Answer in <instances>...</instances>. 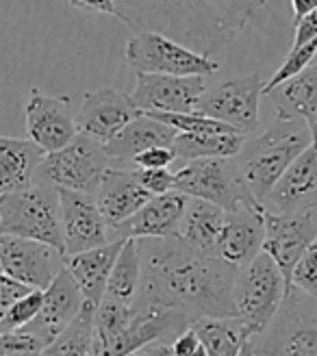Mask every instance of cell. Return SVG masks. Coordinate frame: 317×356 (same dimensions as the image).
I'll list each match as a JSON object with an SVG mask.
<instances>
[{
  "label": "cell",
  "mask_w": 317,
  "mask_h": 356,
  "mask_svg": "<svg viewBox=\"0 0 317 356\" xmlns=\"http://www.w3.org/2000/svg\"><path fill=\"white\" fill-rule=\"evenodd\" d=\"M137 241L142 284L135 302L176 309L193 322L200 317L235 315L233 284L237 267L191 250L179 237Z\"/></svg>",
  "instance_id": "cell-1"
},
{
  "label": "cell",
  "mask_w": 317,
  "mask_h": 356,
  "mask_svg": "<svg viewBox=\"0 0 317 356\" xmlns=\"http://www.w3.org/2000/svg\"><path fill=\"white\" fill-rule=\"evenodd\" d=\"M270 0H115L131 31H156L213 57L248 29Z\"/></svg>",
  "instance_id": "cell-2"
},
{
  "label": "cell",
  "mask_w": 317,
  "mask_h": 356,
  "mask_svg": "<svg viewBox=\"0 0 317 356\" xmlns=\"http://www.w3.org/2000/svg\"><path fill=\"white\" fill-rule=\"evenodd\" d=\"M295 122L298 120L276 118V122L263 135L245 139L235 156L241 178L261 204L266 202L270 189L285 174V170L311 146L309 127H300Z\"/></svg>",
  "instance_id": "cell-3"
},
{
  "label": "cell",
  "mask_w": 317,
  "mask_h": 356,
  "mask_svg": "<svg viewBox=\"0 0 317 356\" xmlns=\"http://www.w3.org/2000/svg\"><path fill=\"white\" fill-rule=\"evenodd\" d=\"M0 233L44 241L65 254L59 189L33 181L20 191L0 195Z\"/></svg>",
  "instance_id": "cell-4"
},
{
  "label": "cell",
  "mask_w": 317,
  "mask_h": 356,
  "mask_svg": "<svg viewBox=\"0 0 317 356\" xmlns=\"http://www.w3.org/2000/svg\"><path fill=\"white\" fill-rule=\"evenodd\" d=\"M289 296L283 272L268 252H259L237 270L233 284L235 315L250 330L252 339L266 332Z\"/></svg>",
  "instance_id": "cell-5"
},
{
  "label": "cell",
  "mask_w": 317,
  "mask_h": 356,
  "mask_svg": "<svg viewBox=\"0 0 317 356\" xmlns=\"http://www.w3.org/2000/svg\"><path fill=\"white\" fill-rule=\"evenodd\" d=\"M174 191H181L189 198L213 202L224 211L263 207L241 178L235 156L198 159V161L185 163L176 172Z\"/></svg>",
  "instance_id": "cell-6"
},
{
  "label": "cell",
  "mask_w": 317,
  "mask_h": 356,
  "mask_svg": "<svg viewBox=\"0 0 317 356\" xmlns=\"http://www.w3.org/2000/svg\"><path fill=\"white\" fill-rule=\"evenodd\" d=\"M109 163L111 159L104 152V144L79 133L67 146L44 156L35 172V181L57 189L96 193Z\"/></svg>",
  "instance_id": "cell-7"
},
{
  "label": "cell",
  "mask_w": 317,
  "mask_h": 356,
  "mask_svg": "<svg viewBox=\"0 0 317 356\" xmlns=\"http://www.w3.org/2000/svg\"><path fill=\"white\" fill-rule=\"evenodd\" d=\"M127 63L135 72L146 74H174V76H211L220 70L213 57L200 55L189 46L176 42L163 33L139 31L129 40Z\"/></svg>",
  "instance_id": "cell-8"
},
{
  "label": "cell",
  "mask_w": 317,
  "mask_h": 356,
  "mask_svg": "<svg viewBox=\"0 0 317 356\" xmlns=\"http://www.w3.org/2000/svg\"><path fill=\"white\" fill-rule=\"evenodd\" d=\"M191 324L193 319L176 309L135 302L129 326L109 339H92L90 356H131L139 348L165 339L168 334H181Z\"/></svg>",
  "instance_id": "cell-9"
},
{
  "label": "cell",
  "mask_w": 317,
  "mask_h": 356,
  "mask_svg": "<svg viewBox=\"0 0 317 356\" xmlns=\"http://www.w3.org/2000/svg\"><path fill=\"white\" fill-rule=\"evenodd\" d=\"M263 76L259 72L250 76L228 79L202 94L196 111L220 120L235 131L250 135L259 129V102L263 96Z\"/></svg>",
  "instance_id": "cell-10"
},
{
  "label": "cell",
  "mask_w": 317,
  "mask_h": 356,
  "mask_svg": "<svg viewBox=\"0 0 317 356\" xmlns=\"http://www.w3.org/2000/svg\"><path fill=\"white\" fill-rule=\"evenodd\" d=\"M65 267V254L44 241L0 233V272L29 289H46Z\"/></svg>",
  "instance_id": "cell-11"
},
{
  "label": "cell",
  "mask_w": 317,
  "mask_h": 356,
  "mask_svg": "<svg viewBox=\"0 0 317 356\" xmlns=\"http://www.w3.org/2000/svg\"><path fill=\"white\" fill-rule=\"evenodd\" d=\"M266 235H263V252H268L278 270L283 272L287 289L291 293V272L302 252L317 237L315 211L304 213H263Z\"/></svg>",
  "instance_id": "cell-12"
},
{
  "label": "cell",
  "mask_w": 317,
  "mask_h": 356,
  "mask_svg": "<svg viewBox=\"0 0 317 356\" xmlns=\"http://www.w3.org/2000/svg\"><path fill=\"white\" fill-rule=\"evenodd\" d=\"M24 118L29 139H33L46 154L67 146L79 135L70 96H48L42 89H31Z\"/></svg>",
  "instance_id": "cell-13"
},
{
  "label": "cell",
  "mask_w": 317,
  "mask_h": 356,
  "mask_svg": "<svg viewBox=\"0 0 317 356\" xmlns=\"http://www.w3.org/2000/svg\"><path fill=\"white\" fill-rule=\"evenodd\" d=\"M206 76H174L135 72V89L131 98L144 113H191L206 92Z\"/></svg>",
  "instance_id": "cell-14"
},
{
  "label": "cell",
  "mask_w": 317,
  "mask_h": 356,
  "mask_svg": "<svg viewBox=\"0 0 317 356\" xmlns=\"http://www.w3.org/2000/svg\"><path fill=\"white\" fill-rule=\"evenodd\" d=\"M59 204L65 257L113 241L111 228L104 222L94 193L59 189Z\"/></svg>",
  "instance_id": "cell-15"
},
{
  "label": "cell",
  "mask_w": 317,
  "mask_h": 356,
  "mask_svg": "<svg viewBox=\"0 0 317 356\" xmlns=\"http://www.w3.org/2000/svg\"><path fill=\"white\" fill-rule=\"evenodd\" d=\"M142 113L144 111L129 94L117 92L113 87H100L83 94V102L76 113V127L79 133L100 141V144H107L131 120Z\"/></svg>",
  "instance_id": "cell-16"
},
{
  "label": "cell",
  "mask_w": 317,
  "mask_h": 356,
  "mask_svg": "<svg viewBox=\"0 0 317 356\" xmlns=\"http://www.w3.org/2000/svg\"><path fill=\"white\" fill-rule=\"evenodd\" d=\"M285 302L291 307L274 330H266L254 337V343L274 356H317V302L309 300L304 307L302 300L289 293Z\"/></svg>",
  "instance_id": "cell-17"
},
{
  "label": "cell",
  "mask_w": 317,
  "mask_h": 356,
  "mask_svg": "<svg viewBox=\"0 0 317 356\" xmlns=\"http://www.w3.org/2000/svg\"><path fill=\"white\" fill-rule=\"evenodd\" d=\"M189 195L181 191L158 193L139 209L135 216L111 228V239H174L185 216Z\"/></svg>",
  "instance_id": "cell-18"
},
{
  "label": "cell",
  "mask_w": 317,
  "mask_h": 356,
  "mask_svg": "<svg viewBox=\"0 0 317 356\" xmlns=\"http://www.w3.org/2000/svg\"><path fill=\"white\" fill-rule=\"evenodd\" d=\"M266 211L304 213L317 209V152L309 146L270 189Z\"/></svg>",
  "instance_id": "cell-19"
},
{
  "label": "cell",
  "mask_w": 317,
  "mask_h": 356,
  "mask_svg": "<svg viewBox=\"0 0 317 356\" xmlns=\"http://www.w3.org/2000/svg\"><path fill=\"white\" fill-rule=\"evenodd\" d=\"M83 307H85V298L79 289V284L72 278V274L63 267L55 276V280L44 289V302L40 315L24 328H29L40 339L50 343L74 322Z\"/></svg>",
  "instance_id": "cell-20"
},
{
  "label": "cell",
  "mask_w": 317,
  "mask_h": 356,
  "mask_svg": "<svg viewBox=\"0 0 317 356\" xmlns=\"http://www.w3.org/2000/svg\"><path fill=\"white\" fill-rule=\"evenodd\" d=\"M266 207H245L239 211H226V224L218 241V259L243 267L263 250V222Z\"/></svg>",
  "instance_id": "cell-21"
},
{
  "label": "cell",
  "mask_w": 317,
  "mask_h": 356,
  "mask_svg": "<svg viewBox=\"0 0 317 356\" xmlns=\"http://www.w3.org/2000/svg\"><path fill=\"white\" fill-rule=\"evenodd\" d=\"M96 204L109 228H115L142 209L152 193L137 181L135 168H107L96 189Z\"/></svg>",
  "instance_id": "cell-22"
},
{
  "label": "cell",
  "mask_w": 317,
  "mask_h": 356,
  "mask_svg": "<svg viewBox=\"0 0 317 356\" xmlns=\"http://www.w3.org/2000/svg\"><path fill=\"white\" fill-rule=\"evenodd\" d=\"M122 245H124V239H113L104 245L92 248V250L65 257V270L76 280L85 302H90L94 307L102 302L104 291H107L109 274Z\"/></svg>",
  "instance_id": "cell-23"
},
{
  "label": "cell",
  "mask_w": 317,
  "mask_h": 356,
  "mask_svg": "<svg viewBox=\"0 0 317 356\" xmlns=\"http://www.w3.org/2000/svg\"><path fill=\"white\" fill-rule=\"evenodd\" d=\"M179 131L168 127V124L158 122L146 113L131 120L124 129H122L113 139L104 144V152L111 161H133V159L154 146H168L172 148Z\"/></svg>",
  "instance_id": "cell-24"
},
{
  "label": "cell",
  "mask_w": 317,
  "mask_h": 356,
  "mask_svg": "<svg viewBox=\"0 0 317 356\" xmlns=\"http://www.w3.org/2000/svg\"><path fill=\"white\" fill-rule=\"evenodd\" d=\"M226 224V211L213 202L189 198L179 228V239L206 257H218V241Z\"/></svg>",
  "instance_id": "cell-25"
},
{
  "label": "cell",
  "mask_w": 317,
  "mask_h": 356,
  "mask_svg": "<svg viewBox=\"0 0 317 356\" xmlns=\"http://www.w3.org/2000/svg\"><path fill=\"white\" fill-rule=\"evenodd\" d=\"M44 156L46 152L33 139L0 135V195L29 187Z\"/></svg>",
  "instance_id": "cell-26"
},
{
  "label": "cell",
  "mask_w": 317,
  "mask_h": 356,
  "mask_svg": "<svg viewBox=\"0 0 317 356\" xmlns=\"http://www.w3.org/2000/svg\"><path fill=\"white\" fill-rule=\"evenodd\" d=\"M278 120H313L317 118V61L266 94Z\"/></svg>",
  "instance_id": "cell-27"
},
{
  "label": "cell",
  "mask_w": 317,
  "mask_h": 356,
  "mask_svg": "<svg viewBox=\"0 0 317 356\" xmlns=\"http://www.w3.org/2000/svg\"><path fill=\"white\" fill-rule=\"evenodd\" d=\"M209 356H241L245 343L252 339L250 330L237 315L200 317L191 324Z\"/></svg>",
  "instance_id": "cell-28"
},
{
  "label": "cell",
  "mask_w": 317,
  "mask_h": 356,
  "mask_svg": "<svg viewBox=\"0 0 317 356\" xmlns=\"http://www.w3.org/2000/svg\"><path fill=\"white\" fill-rule=\"evenodd\" d=\"M248 135L243 133H179L172 144L176 161H198V159H231L237 156Z\"/></svg>",
  "instance_id": "cell-29"
},
{
  "label": "cell",
  "mask_w": 317,
  "mask_h": 356,
  "mask_svg": "<svg viewBox=\"0 0 317 356\" xmlns=\"http://www.w3.org/2000/svg\"><path fill=\"white\" fill-rule=\"evenodd\" d=\"M139 284H142V254H139V241L131 237L124 239V245L113 263L104 298L133 307L139 293Z\"/></svg>",
  "instance_id": "cell-30"
},
{
  "label": "cell",
  "mask_w": 317,
  "mask_h": 356,
  "mask_svg": "<svg viewBox=\"0 0 317 356\" xmlns=\"http://www.w3.org/2000/svg\"><path fill=\"white\" fill-rule=\"evenodd\" d=\"M96 307L85 302L79 317L70 324L55 341H50L40 356H90L92 332H94Z\"/></svg>",
  "instance_id": "cell-31"
},
{
  "label": "cell",
  "mask_w": 317,
  "mask_h": 356,
  "mask_svg": "<svg viewBox=\"0 0 317 356\" xmlns=\"http://www.w3.org/2000/svg\"><path fill=\"white\" fill-rule=\"evenodd\" d=\"M315 57H317V38L307 42V44H302V46H291L285 63L276 70V72L272 74V79L266 85H263V94H268L270 89H274L276 85H280L283 81H287V79H291L295 74H300L304 67H309L315 61Z\"/></svg>",
  "instance_id": "cell-32"
},
{
  "label": "cell",
  "mask_w": 317,
  "mask_h": 356,
  "mask_svg": "<svg viewBox=\"0 0 317 356\" xmlns=\"http://www.w3.org/2000/svg\"><path fill=\"white\" fill-rule=\"evenodd\" d=\"M291 291H300L302 296L317 302V237L298 259L291 272Z\"/></svg>",
  "instance_id": "cell-33"
},
{
  "label": "cell",
  "mask_w": 317,
  "mask_h": 356,
  "mask_svg": "<svg viewBox=\"0 0 317 356\" xmlns=\"http://www.w3.org/2000/svg\"><path fill=\"white\" fill-rule=\"evenodd\" d=\"M48 343L29 328L0 332V356H40Z\"/></svg>",
  "instance_id": "cell-34"
},
{
  "label": "cell",
  "mask_w": 317,
  "mask_h": 356,
  "mask_svg": "<svg viewBox=\"0 0 317 356\" xmlns=\"http://www.w3.org/2000/svg\"><path fill=\"white\" fill-rule=\"evenodd\" d=\"M42 302H44L42 289H29L24 296H20L9 307V311L5 315V328L15 330V328H24L26 324H31L33 319L40 315Z\"/></svg>",
  "instance_id": "cell-35"
},
{
  "label": "cell",
  "mask_w": 317,
  "mask_h": 356,
  "mask_svg": "<svg viewBox=\"0 0 317 356\" xmlns=\"http://www.w3.org/2000/svg\"><path fill=\"white\" fill-rule=\"evenodd\" d=\"M137 181L142 183L146 191L152 195L174 191L176 185V174H172L168 168H135Z\"/></svg>",
  "instance_id": "cell-36"
},
{
  "label": "cell",
  "mask_w": 317,
  "mask_h": 356,
  "mask_svg": "<svg viewBox=\"0 0 317 356\" xmlns=\"http://www.w3.org/2000/svg\"><path fill=\"white\" fill-rule=\"evenodd\" d=\"M26 291H29V287H24V284H20L17 280H13L7 274L0 272V332L7 330L5 328V315H7L9 307L20 296H24Z\"/></svg>",
  "instance_id": "cell-37"
},
{
  "label": "cell",
  "mask_w": 317,
  "mask_h": 356,
  "mask_svg": "<svg viewBox=\"0 0 317 356\" xmlns=\"http://www.w3.org/2000/svg\"><path fill=\"white\" fill-rule=\"evenodd\" d=\"M174 161H176V156L172 148L154 146V148L139 152L131 161V168H170Z\"/></svg>",
  "instance_id": "cell-38"
},
{
  "label": "cell",
  "mask_w": 317,
  "mask_h": 356,
  "mask_svg": "<svg viewBox=\"0 0 317 356\" xmlns=\"http://www.w3.org/2000/svg\"><path fill=\"white\" fill-rule=\"evenodd\" d=\"M70 7H74L81 13H94V15H113L120 20L115 0H65Z\"/></svg>",
  "instance_id": "cell-39"
},
{
  "label": "cell",
  "mask_w": 317,
  "mask_h": 356,
  "mask_svg": "<svg viewBox=\"0 0 317 356\" xmlns=\"http://www.w3.org/2000/svg\"><path fill=\"white\" fill-rule=\"evenodd\" d=\"M317 38V7L302 15L300 20H295V33H293V44L291 46H302Z\"/></svg>",
  "instance_id": "cell-40"
},
{
  "label": "cell",
  "mask_w": 317,
  "mask_h": 356,
  "mask_svg": "<svg viewBox=\"0 0 317 356\" xmlns=\"http://www.w3.org/2000/svg\"><path fill=\"white\" fill-rule=\"evenodd\" d=\"M198 346H200V339H198L196 330L187 328L181 334H176V339L172 341V354L174 356H191Z\"/></svg>",
  "instance_id": "cell-41"
},
{
  "label": "cell",
  "mask_w": 317,
  "mask_h": 356,
  "mask_svg": "<svg viewBox=\"0 0 317 356\" xmlns=\"http://www.w3.org/2000/svg\"><path fill=\"white\" fill-rule=\"evenodd\" d=\"M131 356H174V354H172V343H168L165 339H158V341H152L144 348H139Z\"/></svg>",
  "instance_id": "cell-42"
},
{
  "label": "cell",
  "mask_w": 317,
  "mask_h": 356,
  "mask_svg": "<svg viewBox=\"0 0 317 356\" xmlns=\"http://www.w3.org/2000/svg\"><path fill=\"white\" fill-rule=\"evenodd\" d=\"M291 7H293L295 20H300L302 15H307L309 11H313L317 7V0H291Z\"/></svg>",
  "instance_id": "cell-43"
},
{
  "label": "cell",
  "mask_w": 317,
  "mask_h": 356,
  "mask_svg": "<svg viewBox=\"0 0 317 356\" xmlns=\"http://www.w3.org/2000/svg\"><path fill=\"white\" fill-rule=\"evenodd\" d=\"M241 356H274V354H270V352H266V350H261V348L250 339L248 343H245V348H243Z\"/></svg>",
  "instance_id": "cell-44"
},
{
  "label": "cell",
  "mask_w": 317,
  "mask_h": 356,
  "mask_svg": "<svg viewBox=\"0 0 317 356\" xmlns=\"http://www.w3.org/2000/svg\"><path fill=\"white\" fill-rule=\"evenodd\" d=\"M307 127H309V133H311V146H313L315 152H317V118L309 120V122H307Z\"/></svg>",
  "instance_id": "cell-45"
},
{
  "label": "cell",
  "mask_w": 317,
  "mask_h": 356,
  "mask_svg": "<svg viewBox=\"0 0 317 356\" xmlns=\"http://www.w3.org/2000/svg\"><path fill=\"white\" fill-rule=\"evenodd\" d=\"M191 356H209V352H206V350H204V346L200 343L196 350H193V354H191Z\"/></svg>",
  "instance_id": "cell-46"
},
{
  "label": "cell",
  "mask_w": 317,
  "mask_h": 356,
  "mask_svg": "<svg viewBox=\"0 0 317 356\" xmlns=\"http://www.w3.org/2000/svg\"><path fill=\"white\" fill-rule=\"evenodd\" d=\"M315 61H317V57H315Z\"/></svg>",
  "instance_id": "cell-47"
}]
</instances>
